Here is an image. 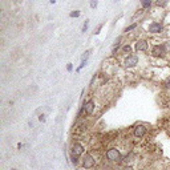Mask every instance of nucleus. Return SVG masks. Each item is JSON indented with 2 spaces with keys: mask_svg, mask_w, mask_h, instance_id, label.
Returning <instances> with one entry per match:
<instances>
[{
  "mask_svg": "<svg viewBox=\"0 0 170 170\" xmlns=\"http://www.w3.org/2000/svg\"><path fill=\"white\" fill-rule=\"evenodd\" d=\"M149 56L152 59H158V60H166L169 56V51L166 48L165 42H158V44H150Z\"/></svg>",
  "mask_w": 170,
  "mask_h": 170,
  "instance_id": "obj_1",
  "label": "nucleus"
},
{
  "mask_svg": "<svg viewBox=\"0 0 170 170\" xmlns=\"http://www.w3.org/2000/svg\"><path fill=\"white\" fill-rule=\"evenodd\" d=\"M104 157H105V160L108 162L110 163H116V165H122V153H121V150L118 148H116V146H112V148H109L105 152V154H104Z\"/></svg>",
  "mask_w": 170,
  "mask_h": 170,
  "instance_id": "obj_2",
  "label": "nucleus"
},
{
  "mask_svg": "<svg viewBox=\"0 0 170 170\" xmlns=\"http://www.w3.org/2000/svg\"><path fill=\"white\" fill-rule=\"evenodd\" d=\"M146 32L152 36H160L165 33V25L162 21H152L149 23V25L146 27Z\"/></svg>",
  "mask_w": 170,
  "mask_h": 170,
  "instance_id": "obj_3",
  "label": "nucleus"
},
{
  "mask_svg": "<svg viewBox=\"0 0 170 170\" xmlns=\"http://www.w3.org/2000/svg\"><path fill=\"white\" fill-rule=\"evenodd\" d=\"M141 61V57L140 55H134V53H130V55H128L124 57V61H122V65L125 69H134V68L138 67V64H140Z\"/></svg>",
  "mask_w": 170,
  "mask_h": 170,
  "instance_id": "obj_4",
  "label": "nucleus"
},
{
  "mask_svg": "<svg viewBox=\"0 0 170 170\" xmlns=\"http://www.w3.org/2000/svg\"><path fill=\"white\" fill-rule=\"evenodd\" d=\"M148 132H149V129L145 124H136V125L132 128V134H133V137L137 138V140H142L144 137H146Z\"/></svg>",
  "mask_w": 170,
  "mask_h": 170,
  "instance_id": "obj_5",
  "label": "nucleus"
},
{
  "mask_svg": "<svg viewBox=\"0 0 170 170\" xmlns=\"http://www.w3.org/2000/svg\"><path fill=\"white\" fill-rule=\"evenodd\" d=\"M81 168L83 169H93L96 166V157L92 153L86 152L85 154L81 157Z\"/></svg>",
  "mask_w": 170,
  "mask_h": 170,
  "instance_id": "obj_6",
  "label": "nucleus"
},
{
  "mask_svg": "<svg viewBox=\"0 0 170 170\" xmlns=\"http://www.w3.org/2000/svg\"><path fill=\"white\" fill-rule=\"evenodd\" d=\"M134 51L137 53H146L150 49V41L146 40V39H138L137 41L134 42Z\"/></svg>",
  "mask_w": 170,
  "mask_h": 170,
  "instance_id": "obj_7",
  "label": "nucleus"
},
{
  "mask_svg": "<svg viewBox=\"0 0 170 170\" xmlns=\"http://www.w3.org/2000/svg\"><path fill=\"white\" fill-rule=\"evenodd\" d=\"M88 129H89V124H88L86 120H83L75 125L73 134H75L76 137H81V136H85V133L88 132Z\"/></svg>",
  "mask_w": 170,
  "mask_h": 170,
  "instance_id": "obj_8",
  "label": "nucleus"
},
{
  "mask_svg": "<svg viewBox=\"0 0 170 170\" xmlns=\"http://www.w3.org/2000/svg\"><path fill=\"white\" fill-rule=\"evenodd\" d=\"M70 153H73L75 155H77V157H83L85 154V146L83 142H80V141H73L72 145H70Z\"/></svg>",
  "mask_w": 170,
  "mask_h": 170,
  "instance_id": "obj_9",
  "label": "nucleus"
},
{
  "mask_svg": "<svg viewBox=\"0 0 170 170\" xmlns=\"http://www.w3.org/2000/svg\"><path fill=\"white\" fill-rule=\"evenodd\" d=\"M83 108H84V113H85V117H89V116H92L93 113H95L96 110V103L93 98H89V100L86 101H83Z\"/></svg>",
  "mask_w": 170,
  "mask_h": 170,
  "instance_id": "obj_10",
  "label": "nucleus"
},
{
  "mask_svg": "<svg viewBox=\"0 0 170 170\" xmlns=\"http://www.w3.org/2000/svg\"><path fill=\"white\" fill-rule=\"evenodd\" d=\"M137 160H138L137 153H136L134 150H129V152H128L126 154L124 155V158H122V165H130V166H133V163H134Z\"/></svg>",
  "mask_w": 170,
  "mask_h": 170,
  "instance_id": "obj_11",
  "label": "nucleus"
},
{
  "mask_svg": "<svg viewBox=\"0 0 170 170\" xmlns=\"http://www.w3.org/2000/svg\"><path fill=\"white\" fill-rule=\"evenodd\" d=\"M69 161H70V163H72L73 166L77 168V166L81 163V157H77V155H75L73 153H69Z\"/></svg>",
  "mask_w": 170,
  "mask_h": 170,
  "instance_id": "obj_12",
  "label": "nucleus"
},
{
  "mask_svg": "<svg viewBox=\"0 0 170 170\" xmlns=\"http://www.w3.org/2000/svg\"><path fill=\"white\" fill-rule=\"evenodd\" d=\"M154 4L157 8L163 10V8H166L170 4V0H154Z\"/></svg>",
  "mask_w": 170,
  "mask_h": 170,
  "instance_id": "obj_13",
  "label": "nucleus"
},
{
  "mask_svg": "<svg viewBox=\"0 0 170 170\" xmlns=\"http://www.w3.org/2000/svg\"><path fill=\"white\" fill-rule=\"evenodd\" d=\"M133 49H134V48H133L130 44H125V45H122V47H121L120 53H122V55L128 56V55H130V53H132V51H133Z\"/></svg>",
  "mask_w": 170,
  "mask_h": 170,
  "instance_id": "obj_14",
  "label": "nucleus"
},
{
  "mask_svg": "<svg viewBox=\"0 0 170 170\" xmlns=\"http://www.w3.org/2000/svg\"><path fill=\"white\" fill-rule=\"evenodd\" d=\"M162 88L165 90H168V92H170V73L168 76H166V78L162 81Z\"/></svg>",
  "mask_w": 170,
  "mask_h": 170,
  "instance_id": "obj_15",
  "label": "nucleus"
},
{
  "mask_svg": "<svg viewBox=\"0 0 170 170\" xmlns=\"http://www.w3.org/2000/svg\"><path fill=\"white\" fill-rule=\"evenodd\" d=\"M140 1H141V7L144 10H149L153 4V0H140Z\"/></svg>",
  "mask_w": 170,
  "mask_h": 170,
  "instance_id": "obj_16",
  "label": "nucleus"
},
{
  "mask_svg": "<svg viewBox=\"0 0 170 170\" xmlns=\"http://www.w3.org/2000/svg\"><path fill=\"white\" fill-rule=\"evenodd\" d=\"M137 27H138V23H133L132 25H129V27H126L125 29H124V33H126V35H128V33H130L132 31H134Z\"/></svg>",
  "mask_w": 170,
  "mask_h": 170,
  "instance_id": "obj_17",
  "label": "nucleus"
},
{
  "mask_svg": "<svg viewBox=\"0 0 170 170\" xmlns=\"http://www.w3.org/2000/svg\"><path fill=\"white\" fill-rule=\"evenodd\" d=\"M90 53H92V49H88V51H85V52H84V55L81 56V60H88V59H89V56H90Z\"/></svg>",
  "mask_w": 170,
  "mask_h": 170,
  "instance_id": "obj_18",
  "label": "nucleus"
},
{
  "mask_svg": "<svg viewBox=\"0 0 170 170\" xmlns=\"http://www.w3.org/2000/svg\"><path fill=\"white\" fill-rule=\"evenodd\" d=\"M88 64V60H81V64H80V67H78L77 68V69H76V72H77V73H80L81 72V69H83V68L85 67V65H86Z\"/></svg>",
  "mask_w": 170,
  "mask_h": 170,
  "instance_id": "obj_19",
  "label": "nucleus"
},
{
  "mask_svg": "<svg viewBox=\"0 0 170 170\" xmlns=\"http://www.w3.org/2000/svg\"><path fill=\"white\" fill-rule=\"evenodd\" d=\"M97 5H98V0H90V1H89V7L92 8V10L97 8Z\"/></svg>",
  "mask_w": 170,
  "mask_h": 170,
  "instance_id": "obj_20",
  "label": "nucleus"
},
{
  "mask_svg": "<svg viewBox=\"0 0 170 170\" xmlns=\"http://www.w3.org/2000/svg\"><path fill=\"white\" fill-rule=\"evenodd\" d=\"M117 170H136V169L133 168V166H130V165H121Z\"/></svg>",
  "mask_w": 170,
  "mask_h": 170,
  "instance_id": "obj_21",
  "label": "nucleus"
},
{
  "mask_svg": "<svg viewBox=\"0 0 170 170\" xmlns=\"http://www.w3.org/2000/svg\"><path fill=\"white\" fill-rule=\"evenodd\" d=\"M80 15H81V12H80V11H72V12L69 13V16H70V18H78V16H80Z\"/></svg>",
  "mask_w": 170,
  "mask_h": 170,
  "instance_id": "obj_22",
  "label": "nucleus"
},
{
  "mask_svg": "<svg viewBox=\"0 0 170 170\" xmlns=\"http://www.w3.org/2000/svg\"><path fill=\"white\" fill-rule=\"evenodd\" d=\"M88 27H89V20H85L84 25H83V29H81V32H83V33L86 32V31H88Z\"/></svg>",
  "mask_w": 170,
  "mask_h": 170,
  "instance_id": "obj_23",
  "label": "nucleus"
},
{
  "mask_svg": "<svg viewBox=\"0 0 170 170\" xmlns=\"http://www.w3.org/2000/svg\"><path fill=\"white\" fill-rule=\"evenodd\" d=\"M163 21L166 23V24H169L170 25V11L168 13H165V18H163Z\"/></svg>",
  "mask_w": 170,
  "mask_h": 170,
  "instance_id": "obj_24",
  "label": "nucleus"
},
{
  "mask_svg": "<svg viewBox=\"0 0 170 170\" xmlns=\"http://www.w3.org/2000/svg\"><path fill=\"white\" fill-rule=\"evenodd\" d=\"M103 25L104 24H100L97 28H95V32H93V33H95V35H98V33H100V31H101V28H103Z\"/></svg>",
  "mask_w": 170,
  "mask_h": 170,
  "instance_id": "obj_25",
  "label": "nucleus"
},
{
  "mask_svg": "<svg viewBox=\"0 0 170 170\" xmlns=\"http://www.w3.org/2000/svg\"><path fill=\"white\" fill-rule=\"evenodd\" d=\"M45 120H47V118H45V114L39 116V121H40V122H45Z\"/></svg>",
  "mask_w": 170,
  "mask_h": 170,
  "instance_id": "obj_26",
  "label": "nucleus"
},
{
  "mask_svg": "<svg viewBox=\"0 0 170 170\" xmlns=\"http://www.w3.org/2000/svg\"><path fill=\"white\" fill-rule=\"evenodd\" d=\"M67 70H68V72H72V70H73V64H68L67 65Z\"/></svg>",
  "mask_w": 170,
  "mask_h": 170,
  "instance_id": "obj_27",
  "label": "nucleus"
},
{
  "mask_svg": "<svg viewBox=\"0 0 170 170\" xmlns=\"http://www.w3.org/2000/svg\"><path fill=\"white\" fill-rule=\"evenodd\" d=\"M23 146H24V145H23V144H18V149H21Z\"/></svg>",
  "mask_w": 170,
  "mask_h": 170,
  "instance_id": "obj_28",
  "label": "nucleus"
},
{
  "mask_svg": "<svg viewBox=\"0 0 170 170\" xmlns=\"http://www.w3.org/2000/svg\"><path fill=\"white\" fill-rule=\"evenodd\" d=\"M49 3H51V4H55V3H56V0H49Z\"/></svg>",
  "mask_w": 170,
  "mask_h": 170,
  "instance_id": "obj_29",
  "label": "nucleus"
},
{
  "mask_svg": "<svg viewBox=\"0 0 170 170\" xmlns=\"http://www.w3.org/2000/svg\"><path fill=\"white\" fill-rule=\"evenodd\" d=\"M76 170H83V169H80V168H77V169H76Z\"/></svg>",
  "mask_w": 170,
  "mask_h": 170,
  "instance_id": "obj_30",
  "label": "nucleus"
},
{
  "mask_svg": "<svg viewBox=\"0 0 170 170\" xmlns=\"http://www.w3.org/2000/svg\"><path fill=\"white\" fill-rule=\"evenodd\" d=\"M11 170H18V169H11Z\"/></svg>",
  "mask_w": 170,
  "mask_h": 170,
  "instance_id": "obj_31",
  "label": "nucleus"
}]
</instances>
